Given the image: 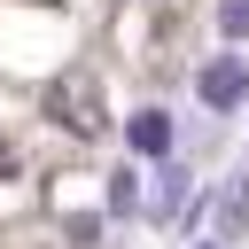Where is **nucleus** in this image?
Here are the masks:
<instances>
[{"mask_svg":"<svg viewBox=\"0 0 249 249\" xmlns=\"http://www.w3.org/2000/svg\"><path fill=\"white\" fill-rule=\"evenodd\" d=\"M195 93H202V109H241V101H249V70H241V54H218V62H202Z\"/></svg>","mask_w":249,"mask_h":249,"instance_id":"1","label":"nucleus"},{"mask_svg":"<svg viewBox=\"0 0 249 249\" xmlns=\"http://www.w3.org/2000/svg\"><path fill=\"white\" fill-rule=\"evenodd\" d=\"M54 117H70L78 132H101V93H93V78H86V70H70V78L54 86Z\"/></svg>","mask_w":249,"mask_h":249,"instance_id":"2","label":"nucleus"},{"mask_svg":"<svg viewBox=\"0 0 249 249\" xmlns=\"http://www.w3.org/2000/svg\"><path fill=\"white\" fill-rule=\"evenodd\" d=\"M124 140H132L140 156H163V148H171V117H163V109H140V117L124 124Z\"/></svg>","mask_w":249,"mask_h":249,"instance_id":"3","label":"nucleus"},{"mask_svg":"<svg viewBox=\"0 0 249 249\" xmlns=\"http://www.w3.org/2000/svg\"><path fill=\"white\" fill-rule=\"evenodd\" d=\"M132 210H140V179L117 171V179H109V218H132Z\"/></svg>","mask_w":249,"mask_h":249,"instance_id":"4","label":"nucleus"},{"mask_svg":"<svg viewBox=\"0 0 249 249\" xmlns=\"http://www.w3.org/2000/svg\"><path fill=\"white\" fill-rule=\"evenodd\" d=\"M218 31L226 39H249V0H218Z\"/></svg>","mask_w":249,"mask_h":249,"instance_id":"5","label":"nucleus"},{"mask_svg":"<svg viewBox=\"0 0 249 249\" xmlns=\"http://www.w3.org/2000/svg\"><path fill=\"white\" fill-rule=\"evenodd\" d=\"M202 249H218V241H202Z\"/></svg>","mask_w":249,"mask_h":249,"instance_id":"6","label":"nucleus"}]
</instances>
